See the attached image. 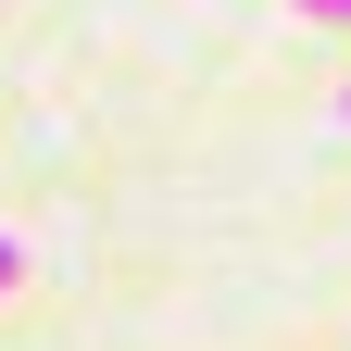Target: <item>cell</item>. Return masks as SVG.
<instances>
[{
	"label": "cell",
	"mask_w": 351,
	"mask_h": 351,
	"mask_svg": "<svg viewBox=\"0 0 351 351\" xmlns=\"http://www.w3.org/2000/svg\"><path fill=\"white\" fill-rule=\"evenodd\" d=\"M25 289V239H0V301H13Z\"/></svg>",
	"instance_id": "obj_1"
},
{
	"label": "cell",
	"mask_w": 351,
	"mask_h": 351,
	"mask_svg": "<svg viewBox=\"0 0 351 351\" xmlns=\"http://www.w3.org/2000/svg\"><path fill=\"white\" fill-rule=\"evenodd\" d=\"M301 13H314V25H351V0H301Z\"/></svg>",
	"instance_id": "obj_2"
},
{
	"label": "cell",
	"mask_w": 351,
	"mask_h": 351,
	"mask_svg": "<svg viewBox=\"0 0 351 351\" xmlns=\"http://www.w3.org/2000/svg\"><path fill=\"white\" fill-rule=\"evenodd\" d=\"M339 125H351V88H339Z\"/></svg>",
	"instance_id": "obj_3"
}]
</instances>
